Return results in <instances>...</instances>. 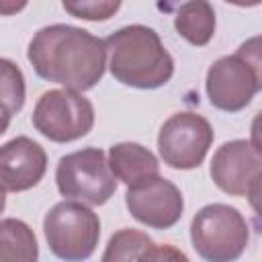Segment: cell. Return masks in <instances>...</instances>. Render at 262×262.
<instances>
[{
    "label": "cell",
    "mask_w": 262,
    "mask_h": 262,
    "mask_svg": "<svg viewBox=\"0 0 262 262\" xmlns=\"http://www.w3.org/2000/svg\"><path fill=\"white\" fill-rule=\"evenodd\" d=\"M27 57L39 78L80 94L92 90L106 70L104 41L86 29L61 23L39 29Z\"/></svg>",
    "instance_id": "obj_1"
},
{
    "label": "cell",
    "mask_w": 262,
    "mask_h": 262,
    "mask_svg": "<svg viewBox=\"0 0 262 262\" xmlns=\"http://www.w3.org/2000/svg\"><path fill=\"white\" fill-rule=\"evenodd\" d=\"M104 41L108 70L117 82L137 90H156L174 76V59L160 35L145 25H127Z\"/></svg>",
    "instance_id": "obj_2"
},
{
    "label": "cell",
    "mask_w": 262,
    "mask_h": 262,
    "mask_svg": "<svg viewBox=\"0 0 262 262\" xmlns=\"http://www.w3.org/2000/svg\"><path fill=\"white\" fill-rule=\"evenodd\" d=\"M209 102L223 113L244 111L262 88L260 37H252L231 55L211 63L205 78Z\"/></svg>",
    "instance_id": "obj_3"
},
{
    "label": "cell",
    "mask_w": 262,
    "mask_h": 262,
    "mask_svg": "<svg viewBox=\"0 0 262 262\" xmlns=\"http://www.w3.org/2000/svg\"><path fill=\"white\" fill-rule=\"evenodd\" d=\"M190 242L205 262H235L248 248L246 217L225 203H211L190 221Z\"/></svg>",
    "instance_id": "obj_4"
},
{
    "label": "cell",
    "mask_w": 262,
    "mask_h": 262,
    "mask_svg": "<svg viewBox=\"0 0 262 262\" xmlns=\"http://www.w3.org/2000/svg\"><path fill=\"white\" fill-rule=\"evenodd\" d=\"M43 231L53 256L63 262H84L98 246L100 219L88 205L61 201L45 215Z\"/></svg>",
    "instance_id": "obj_5"
},
{
    "label": "cell",
    "mask_w": 262,
    "mask_h": 262,
    "mask_svg": "<svg viewBox=\"0 0 262 262\" xmlns=\"http://www.w3.org/2000/svg\"><path fill=\"white\" fill-rule=\"evenodd\" d=\"M55 184L61 196L90 207L104 205L117 190L106 154L98 147H84L59 158Z\"/></svg>",
    "instance_id": "obj_6"
},
{
    "label": "cell",
    "mask_w": 262,
    "mask_h": 262,
    "mask_svg": "<svg viewBox=\"0 0 262 262\" xmlns=\"http://www.w3.org/2000/svg\"><path fill=\"white\" fill-rule=\"evenodd\" d=\"M33 127L55 143H70L94 127V106L80 92L47 90L35 104Z\"/></svg>",
    "instance_id": "obj_7"
},
{
    "label": "cell",
    "mask_w": 262,
    "mask_h": 262,
    "mask_svg": "<svg viewBox=\"0 0 262 262\" xmlns=\"http://www.w3.org/2000/svg\"><path fill=\"white\" fill-rule=\"evenodd\" d=\"M213 139V127L205 117L182 111L164 121L158 135V151L166 166L192 170L205 162Z\"/></svg>",
    "instance_id": "obj_8"
},
{
    "label": "cell",
    "mask_w": 262,
    "mask_h": 262,
    "mask_svg": "<svg viewBox=\"0 0 262 262\" xmlns=\"http://www.w3.org/2000/svg\"><path fill=\"white\" fill-rule=\"evenodd\" d=\"M211 178L219 190L231 196H248L258 211L256 196L260 192L262 154L250 139L225 141L211 160Z\"/></svg>",
    "instance_id": "obj_9"
},
{
    "label": "cell",
    "mask_w": 262,
    "mask_h": 262,
    "mask_svg": "<svg viewBox=\"0 0 262 262\" xmlns=\"http://www.w3.org/2000/svg\"><path fill=\"white\" fill-rule=\"evenodd\" d=\"M125 205L133 219L151 229L174 227L184 211L180 188L160 174L127 186Z\"/></svg>",
    "instance_id": "obj_10"
},
{
    "label": "cell",
    "mask_w": 262,
    "mask_h": 262,
    "mask_svg": "<svg viewBox=\"0 0 262 262\" xmlns=\"http://www.w3.org/2000/svg\"><path fill=\"white\" fill-rule=\"evenodd\" d=\"M47 172L45 149L27 135H18L0 145V188L23 192L37 186Z\"/></svg>",
    "instance_id": "obj_11"
},
{
    "label": "cell",
    "mask_w": 262,
    "mask_h": 262,
    "mask_svg": "<svg viewBox=\"0 0 262 262\" xmlns=\"http://www.w3.org/2000/svg\"><path fill=\"white\" fill-rule=\"evenodd\" d=\"M106 162L115 180H121L127 186L160 174L158 158L147 147L135 141H121L111 145Z\"/></svg>",
    "instance_id": "obj_12"
},
{
    "label": "cell",
    "mask_w": 262,
    "mask_h": 262,
    "mask_svg": "<svg viewBox=\"0 0 262 262\" xmlns=\"http://www.w3.org/2000/svg\"><path fill=\"white\" fill-rule=\"evenodd\" d=\"M176 33L194 47H205L215 35V10L205 0L184 2L174 16Z\"/></svg>",
    "instance_id": "obj_13"
},
{
    "label": "cell",
    "mask_w": 262,
    "mask_h": 262,
    "mask_svg": "<svg viewBox=\"0 0 262 262\" xmlns=\"http://www.w3.org/2000/svg\"><path fill=\"white\" fill-rule=\"evenodd\" d=\"M39 246L33 229L14 217L0 221V262H37Z\"/></svg>",
    "instance_id": "obj_14"
},
{
    "label": "cell",
    "mask_w": 262,
    "mask_h": 262,
    "mask_svg": "<svg viewBox=\"0 0 262 262\" xmlns=\"http://www.w3.org/2000/svg\"><path fill=\"white\" fill-rule=\"evenodd\" d=\"M151 246L154 239L147 233L139 229L123 227L111 235L100 262H143Z\"/></svg>",
    "instance_id": "obj_15"
},
{
    "label": "cell",
    "mask_w": 262,
    "mask_h": 262,
    "mask_svg": "<svg viewBox=\"0 0 262 262\" xmlns=\"http://www.w3.org/2000/svg\"><path fill=\"white\" fill-rule=\"evenodd\" d=\"M25 94L27 88L20 68L10 59L0 57V104H4L14 115L23 108Z\"/></svg>",
    "instance_id": "obj_16"
},
{
    "label": "cell",
    "mask_w": 262,
    "mask_h": 262,
    "mask_svg": "<svg viewBox=\"0 0 262 262\" xmlns=\"http://www.w3.org/2000/svg\"><path fill=\"white\" fill-rule=\"evenodd\" d=\"M63 10L84 20H108L121 8L119 0H63Z\"/></svg>",
    "instance_id": "obj_17"
},
{
    "label": "cell",
    "mask_w": 262,
    "mask_h": 262,
    "mask_svg": "<svg viewBox=\"0 0 262 262\" xmlns=\"http://www.w3.org/2000/svg\"><path fill=\"white\" fill-rule=\"evenodd\" d=\"M143 262H190V260L182 250H178L170 244H162V246L154 244L151 250L145 254Z\"/></svg>",
    "instance_id": "obj_18"
},
{
    "label": "cell",
    "mask_w": 262,
    "mask_h": 262,
    "mask_svg": "<svg viewBox=\"0 0 262 262\" xmlns=\"http://www.w3.org/2000/svg\"><path fill=\"white\" fill-rule=\"evenodd\" d=\"M10 119H12V113L4 104H0V135L6 133V129L10 127Z\"/></svg>",
    "instance_id": "obj_19"
},
{
    "label": "cell",
    "mask_w": 262,
    "mask_h": 262,
    "mask_svg": "<svg viewBox=\"0 0 262 262\" xmlns=\"http://www.w3.org/2000/svg\"><path fill=\"white\" fill-rule=\"evenodd\" d=\"M27 6V2H10V4H6V2H0V14H14V12H18V10H23Z\"/></svg>",
    "instance_id": "obj_20"
},
{
    "label": "cell",
    "mask_w": 262,
    "mask_h": 262,
    "mask_svg": "<svg viewBox=\"0 0 262 262\" xmlns=\"http://www.w3.org/2000/svg\"><path fill=\"white\" fill-rule=\"evenodd\" d=\"M4 207H6V192H4L2 188H0V215H2Z\"/></svg>",
    "instance_id": "obj_21"
}]
</instances>
